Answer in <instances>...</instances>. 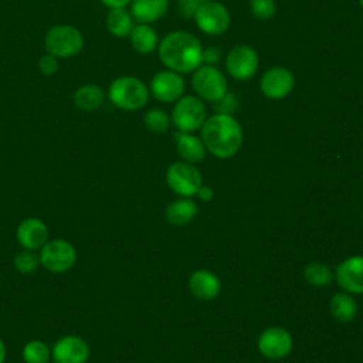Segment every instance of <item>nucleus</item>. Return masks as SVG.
<instances>
[{
  "instance_id": "1",
  "label": "nucleus",
  "mask_w": 363,
  "mask_h": 363,
  "mask_svg": "<svg viewBox=\"0 0 363 363\" xmlns=\"http://www.w3.org/2000/svg\"><path fill=\"white\" fill-rule=\"evenodd\" d=\"M159 57L174 72H191L203 62V48L193 34L173 31L160 41Z\"/></svg>"
},
{
  "instance_id": "5",
  "label": "nucleus",
  "mask_w": 363,
  "mask_h": 363,
  "mask_svg": "<svg viewBox=\"0 0 363 363\" xmlns=\"http://www.w3.org/2000/svg\"><path fill=\"white\" fill-rule=\"evenodd\" d=\"M40 264L50 272L62 274L71 269L77 261V250L75 247L64 240L54 238L48 240L40 248Z\"/></svg>"
},
{
  "instance_id": "8",
  "label": "nucleus",
  "mask_w": 363,
  "mask_h": 363,
  "mask_svg": "<svg viewBox=\"0 0 363 363\" xmlns=\"http://www.w3.org/2000/svg\"><path fill=\"white\" fill-rule=\"evenodd\" d=\"M169 187L182 197H191L201 186V174L196 166L189 162L172 163L166 172Z\"/></svg>"
},
{
  "instance_id": "13",
  "label": "nucleus",
  "mask_w": 363,
  "mask_h": 363,
  "mask_svg": "<svg viewBox=\"0 0 363 363\" xmlns=\"http://www.w3.org/2000/svg\"><path fill=\"white\" fill-rule=\"evenodd\" d=\"M16 238L21 248L37 251L48 241V227L37 217H27L18 223Z\"/></svg>"
},
{
  "instance_id": "4",
  "label": "nucleus",
  "mask_w": 363,
  "mask_h": 363,
  "mask_svg": "<svg viewBox=\"0 0 363 363\" xmlns=\"http://www.w3.org/2000/svg\"><path fill=\"white\" fill-rule=\"evenodd\" d=\"M44 47L48 54L58 60L71 58L79 54L84 48V35L71 24H57L47 31Z\"/></svg>"
},
{
  "instance_id": "23",
  "label": "nucleus",
  "mask_w": 363,
  "mask_h": 363,
  "mask_svg": "<svg viewBox=\"0 0 363 363\" xmlns=\"http://www.w3.org/2000/svg\"><path fill=\"white\" fill-rule=\"evenodd\" d=\"M133 17L125 7L111 9L106 16V28L115 37H128L133 28Z\"/></svg>"
},
{
  "instance_id": "32",
  "label": "nucleus",
  "mask_w": 363,
  "mask_h": 363,
  "mask_svg": "<svg viewBox=\"0 0 363 363\" xmlns=\"http://www.w3.org/2000/svg\"><path fill=\"white\" fill-rule=\"evenodd\" d=\"M199 6L200 4L197 0H179V10L184 17H194Z\"/></svg>"
},
{
  "instance_id": "17",
  "label": "nucleus",
  "mask_w": 363,
  "mask_h": 363,
  "mask_svg": "<svg viewBox=\"0 0 363 363\" xmlns=\"http://www.w3.org/2000/svg\"><path fill=\"white\" fill-rule=\"evenodd\" d=\"M189 289L191 294L203 301L214 299L221 289L220 279L208 269H197L189 278Z\"/></svg>"
},
{
  "instance_id": "37",
  "label": "nucleus",
  "mask_w": 363,
  "mask_h": 363,
  "mask_svg": "<svg viewBox=\"0 0 363 363\" xmlns=\"http://www.w3.org/2000/svg\"><path fill=\"white\" fill-rule=\"evenodd\" d=\"M199 3H204V1H210V0H197Z\"/></svg>"
},
{
  "instance_id": "27",
  "label": "nucleus",
  "mask_w": 363,
  "mask_h": 363,
  "mask_svg": "<svg viewBox=\"0 0 363 363\" xmlns=\"http://www.w3.org/2000/svg\"><path fill=\"white\" fill-rule=\"evenodd\" d=\"M13 264H14V268L24 275L34 272L38 268V265H41L40 255L35 254V251L24 250V248L16 254Z\"/></svg>"
},
{
  "instance_id": "24",
  "label": "nucleus",
  "mask_w": 363,
  "mask_h": 363,
  "mask_svg": "<svg viewBox=\"0 0 363 363\" xmlns=\"http://www.w3.org/2000/svg\"><path fill=\"white\" fill-rule=\"evenodd\" d=\"M330 313L339 322H350L357 313V303L347 292H337L332 296Z\"/></svg>"
},
{
  "instance_id": "31",
  "label": "nucleus",
  "mask_w": 363,
  "mask_h": 363,
  "mask_svg": "<svg viewBox=\"0 0 363 363\" xmlns=\"http://www.w3.org/2000/svg\"><path fill=\"white\" fill-rule=\"evenodd\" d=\"M235 96L234 95H230V94H225L221 99L216 101V109H217V113H227L230 115V112H233L235 109Z\"/></svg>"
},
{
  "instance_id": "16",
  "label": "nucleus",
  "mask_w": 363,
  "mask_h": 363,
  "mask_svg": "<svg viewBox=\"0 0 363 363\" xmlns=\"http://www.w3.org/2000/svg\"><path fill=\"white\" fill-rule=\"evenodd\" d=\"M337 284L350 294H363V255L343 259L336 268Z\"/></svg>"
},
{
  "instance_id": "20",
  "label": "nucleus",
  "mask_w": 363,
  "mask_h": 363,
  "mask_svg": "<svg viewBox=\"0 0 363 363\" xmlns=\"http://www.w3.org/2000/svg\"><path fill=\"white\" fill-rule=\"evenodd\" d=\"M104 99H105V94L102 88L95 84L81 85L79 88L75 89L72 96L74 105L84 112H92L98 109L104 104Z\"/></svg>"
},
{
  "instance_id": "11",
  "label": "nucleus",
  "mask_w": 363,
  "mask_h": 363,
  "mask_svg": "<svg viewBox=\"0 0 363 363\" xmlns=\"http://www.w3.org/2000/svg\"><path fill=\"white\" fill-rule=\"evenodd\" d=\"M291 349L292 337L284 328L271 326L265 329L258 337V350L268 359H282L291 352Z\"/></svg>"
},
{
  "instance_id": "14",
  "label": "nucleus",
  "mask_w": 363,
  "mask_h": 363,
  "mask_svg": "<svg viewBox=\"0 0 363 363\" xmlns=\"http://www.w3.org/2000/svg\"><path fill=\"white\" fill-rule=\"evenodd\" d=\"M184 91V81L179 72L172 69L157 72L150 81V92L157 101H177Z\"/></svg>"
},
{
  "instance_id": "35",
  "label": "nucleus",
  "mask_w": 363,
  "mask_h": 363,
  "mask_svg": "<svg viewBox=\"0 0 363 363\" xmlns=\"http://www.w3.org/2000/svg\"><path fill=\"white\" fill-rule=\"evenodd\" d=\"M106 7L109 9H119V7H126L130 4L132 0H101Z\"/></svg>"
},
{
  "instance_id": "30",
  "label": "nucleus",
  "mask_w": 363,
  "mask_h": 363,
  "mask_svg": "<svg viewBox=\"0 0 363 363\" xmlns=\"http://www.w3.org/2000/svg\"><path fill=\"white\" fill-rule=\"evenodd\" d=\"M58 65H60L58 64V58L51 55V54H48V52L41 55L40 60H38V69L45 77L54 75L58 71Z\"/></svg>"
},
{
  "instance_id": "2",
  "label": "nucleus",
  "mask_w": 363,
  "mask_h": 363,
  "mask_svg": "<svg viewBox=\"0 0 363 363\" xmlns=\"http://www.w3.org/2000/svg\"><path fill=\"white\" fill-rule=\"evenodd\" d=\"M201 140L213 156L228 159L241 147L242 129L231 115L216 113L204 121Z\"/></svg>"
},
{
  "instance_id": "22",
  "label": "nucleus",
  "mask_w": 363,
  "mask_h": 363,
  "mask_svg": "<svg viewBox=\"0 0 363 363\" xmlns=\"http://www.w3.org/2000/svg\"><path fill=\"white\" fill-rule=\"evenodd\" d=\"M129 38L132 47L140 54H149L157 47V34L149 24L139 23L133 26Z\"/></svg>"
},
{
  "instance_id": "29",
  "label": "nucleus",
  "mask_w": 363,
  "mask_h": 363,
  "mask_svg": "<svg viewBox=\"0 0 363 363\" xmlns=\"http://www.w3.org/2000/svg\"><path fill=\"white\" fill-rule=\"evenodd\" d=\"M250 7H251L252 14L262 20L271 18L277 10L274 0H251Z\"/></svg>"
},
{
  "instance_id": "12",
  "label": "nucleus",
  "mask_w": 363,
  "mask_h": 363,
  "mask_svg": "<svg viewBox=\"0 0 363 363\" xmlns=\"http://www.w3.org/2000/svg\"><path fill=\"white\" fill-rule=\"evenodd\" d=\"M230 75L235 79H250L258 68V54L250 45L234 47L225 60Z\"/></svg>"
},
{
  "instance_id": "19",
  "label": "nucleus",
  "mask_w": 363,
  "mask_h": 363,
  "mask_svg": "<svg viewBox=\"0 0 363 363\" xmlns=\"http://www.w3.org/2000/svg\"><path fill=\"white\" fill-rule=\"evenodd\" d=\"M176 147L180 156L189 162V163H197L201 162L206 156V146L203 140L189 132H177L174 135Z\"/></svg>"
},
{
  "instance_id": "38",
  "label": "nucleus",
  "mask_w": 363,
  "mask_h": 363,
  "mask_svg": "<svg viewBox=\"0 0 363 363\" xmlns=\"http://www.w3.org/2000/svg\"><path fill=\"white\" fill-rule=\"evenodd\" d=\"M359 1H360V6L363 7V0H359Z\"/></svg>"
},
{
  "instance_id": "34",
  "label": "nucleus",
  "mask_w": 363,
  "mask_h": 363,
  "mask_svg": "<svg viewBox=\"0 0 363 363\" xmlns=\"http://www.w3.org/2000/svg\"><path fill=\"white\" fill-rule=\"evenodd\" d=\"M203 201H208V200H211L213 199V196H214V193H213V190H211V187H208V186H200V189L197 190V193H196Z\"/></svg>"
},
{
  "instance_id": "3",
  "label": "nucleus",
  "mask_w": 363,
  "mask_h": 363,
  "mask_svg": "<svg viewBox=\"0 0 363 363\" xmlns=\"http://www.w3.org/2000/svg\"><path fill=\"white\" fill-rule=\"evenodd\" d=\"M108 96L116 108L123 111H136L146 105L149 99V89L142 79L123 75L111 82Z\"/></svg>"
},
{
  "instance_id": "21",
  "label": "nucleus",
  "mask_w": 363,
  "mask_h": 363,
  "mask_svg": "<svg viewBox=\"0 0 363 363\" xmlns=\"http://www.w3.org/2000/svg\"><path fill=\"white\" fill-rule=\"evenodd\" d=\"M197 204L187 197L172 201L166 208V220L173 225H184L197 216Z\"/></svg>"
},
{
  "instance_id": "18",
  "label": "nucleus",
  "mask_w": 363,
  "mask_h": 363,
  "mask_svg": "<svg viewBox=\"0 0 363 363\" xmlns=\"http://www.w3.org/2000/svg\"><path fill=\"white\" fill-rule=\"evenodd\" d=\"M169 7V0H132L130 14L138 23L149 24L162 18Z\"/></svg>"
},
{
  "instance_id": "33",
  "label": "nucleus",
  "mask_w": 363,
  "mask_h": 363,
  "mask_svg": "<svg viewBox=\"0 0 363 363\" xmlns=\"http://www.w3.org/2000/svg\"><path fill=\"white\" fill-rule=\"evenodd\" d=\"M220 58V51L217 48H207V50H203V61L207 62V64H214L217 62Z\"/></svg>"
},
{
  "instance_id": "7",
  "label": "nucleus",
  "mask_w": 363,
  "mask_h": 363,
  "mask_svg": "<svg viewBox=\"0 0 363 363\" xmlns=\"http://www.w3.org/2000/svg\"><path fill=\"white\" fill-rule=\"evenodd\" d=\"M194 91L206 101L216 102L227 94V81L220 69L213 65H200L191 78Z\"/></svg>"
},
{
  "instance_id": "6",
  "label": "nucleus",
  "mask_w": 363,
  "mask_h": 363,
  "mask_svg": "<svg viewBox=\"0 0 363 363\" xmlns=\"http://www.w3.org/2000/svg\"><path fill=\"white\" fill-rule=\"evenodd\" d=\"M172 121L180 132H194L201 128L206 121V106L196 96H183L173 108Z\"/></svg>"
},
{
  "instance_id": "28",
  "label": "nucleus",
  "mask_w": 363,
  "mask_h": 363,
  "mask_svg": "<svg viewBox=\"0 0 363 363\" xmlns=\"http://www.w3.org/2000/svg\"><path fill=\"white\" fill-rule=\"evenodd\" d=\"M145 125L149 130L160 133L167 130L169 125H170V119L167 116V113L159 108H152L145 113Z\"/></svg>"
},
{
  "instance_id": "25",
  "label": "nucleus",
  "mask_w": 363,
  "mask_h": 363,
  "mask_svg": "<svg viewBox=\"0 0 363 363\" xmlns=\"http://www.w3.org/2000/svg\"><path fill=\"white\" fill-rule=\"evenodd\" d=\"M21 357L26 363H48L51 359V349L40 339H33L23 346Z\"/></svg>"
},
{
  "instance_id": "10",
  "label": "nucleus",
  "mask_w": 363,
  "mask_h": 363,
  "mask_svg": "<svg viewBox=\"0 0 363 363\" xmlns=\"http://www.w3.org/2000/svg\"><path fill=\"white\" fill-rule=\"evenodd\" d=\"M89 354L86 340L77 335H65L51 347V359L55 363H86Z\"/></svg>"
},
{
  "instance_id": "9",
  "label": "nucleus",
  "mask_w": 363,
  "mask_h": 363,
  "mask_svg": "<svg viewBox=\"0 0 363 363\" xmlns=\"http://www.w3.org/2000/svg\"><path fill=\"white\" fill-rule=\"evenodd\" d=\"M194 20L201 31L211 35H218L228 28L230 13L220 3L204 1L197 7L194 13Z\"/></svg>"
},
{
  "instance_id": "15",
  "label": "nucleus",
  "mask_w": 363,
  "mask_h": 363,
  "mask_svg": "<svg viewBox=\"0 0 363 363\" xmlns=\"http://www.w3.org/2000/svg\"><path fill=\"white\" fill-rule=\"evenodd\" d=\"M294 75L284 67H272L261 78V91L271 99L286 96L294 88Z\"/></svg>"
},
{
  "instance_id": "36",
  "label": "nucleus",
  "mask_w": 363,
  "mask_h": 363,
  "mask_svg": "<svg viewBox=\"0 0 363 363\" xmlns=\"http://www.w3.org/2000/svg\"><path fill=\"white\" fill-rule=\"evenodd\" d=\"M6 354H7L6 345H4L3 339L0 337V363H4V362H6Z\"/></svg>"
},
{
  "instance_id": "26",
  "label": "nucleus",
  "mask_w": 363,
  "mask_h": 363,
  "mask_svg": "<svg viewBox=\"0 0 363 363\" xmlns=\"http://www.w3.org/2000/svg\"><path fill=\"white\" fill-rule=\"evenodd\" d=\"M303 277L313 286H325L332 282L333 272L328 265L322 262H311L305 267Z\"/></svg>"
}]
</instances>
